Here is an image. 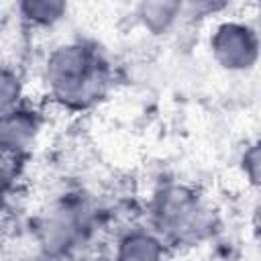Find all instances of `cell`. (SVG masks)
<instances>
[{
    "label": "cell",
    "mask_w": 261,
    "mask_h": 261,
    "mask_svg": "<svg viewBox=\"0 0 261 261\" xmlns=\"http://www.w3.org/2000/svg\"><path fill=\"white\" fill-rule=\"evenodd\" d=\"M45 84L61 108L88 110L108 92V63L94 45L71 41L53 49L47 57Z\"/></svg>",
    "instance_id": "6da1fadb"
},
{
    "label": "cell",
    "mask_w": 261,
    "mask_h": 261,
    "mask_svg": "<svg viewBox=\"0 0 261 261\" xmlns=\"http://www.w3.org/2000/svg\"><path fill=\"white\" fill-rule=\"evenodd\" d=\"M153 224L163 243L196 245L212 232V212L196 190L169 184L155 194Z\"/></svg>",
    "instance_id": "7a4b0ae2"
},
{
    "label": "cell",
    "mask_w": 261,
    "mask_h": 261,
    "mask_svg": "<svg viewBox=\"0 0 261 261\" xmlns=\"http://www.w3.org/2000/svg\"><path fill=\"white\" fill-rule=\"evenodd\" d=\"M90 232V214L88 208L75 200L67 198L57 202L39 222L37 241L43 255L51 261L69 257L82 247Z\"/></svg>",
    "instance_id": "3957f363"
},
{
    "label": "cell",
    "mask_w": 261,
    "mask_h": 261,
    "mask_svg": "<svg viewBox=\"0 0 261 261\" xmlns=\"http://www.w3.org/2000/svg\"><path fill=\"white\" fill-rule=\"evenodd\" d=\"M214 61L226 71H249L259 59L257 31L239 20L220 22L210 37Z\"/></svg>",
    "instance_id": "277c9868"
},
{
    "label": "cell",
    "mask_w": 261,
    "mask_h": 261,
    "mask_svg": "<svg viewBox=\"0 0 261 261\" xmlns=\"http://www.w3.org/2000/svg\"><path fill=\"white\" fill-rule=\"evenodd\" d=\"M41 130V114L29 106H18L0 118V155H24Z\"/></svg>",
    "instance_id": "5b68a950"
},
{
    "label": "cell",
    "mask_w": 261,
    "mask_h": 261,
    "mask_svg": "<svg viewBox=\"0 0 261 261\" xmlns=\"http://www.w3.org/2000/svg\"><path fill=\"white\" fill-rule=\"evenodd\" d=\"M165 243L145 228H135L120 237L116 245L114 261H163Z\"/></svg>",
    "instance_id": "8992f818"
},
{
    "label": "cell",
    "mask_w": 261,
    "mask_h": 261,
    "mask_svg": "<svg viewBox=\"0 0 261 261\" xmlns=\"http://www.w3.org/2000/svg\"><path fill=\"white\" fill-rule=\"evenodd\" d=\"M184 4L177 0H147L137 6V18L151 35L167 33L181 14Z\"/></svg>",
    "instance_id": "52a82bcc"
},
{
    "label": "cell",
    "mask_w": 261,
    "mask_h": 261,
    "mask_svg": "<svg viewBox=\"0 0 261 261\" xmlns=\"http://www.w3.org/2000/svg\"><path fill=\"white\" fill-rule=\"evenodd\" d=\"M22 20L35 27H51L67 12V4L61 0H24L18 4Z\"/></svg>",
    "instance_id": "ba28073f"
},
{
    "label": "cell",
    "mask_w": 261,
    "mask_h": 261,
    "mask_svg": "<svg viewBox=\"0 0 261 261\" xmlns=\"http://www.w3.org/2000/svg\"><path fill=\"white\" fill-rule=\"evenodd\" d=\"M22 104V80L10 67H0V118Z\"/></svg>",
    "instance_id": "9c48e42d"
},
{
    "label": "cell",
    "mask_w": 261,
    "mask_h": 261,
    "mask_svg": "<svg viewBox=\"0 0 261 261\" xmlns=\"http://www.w3.org/2000/svg\"><path fill=\"white\" fill-rule=\"evenodd\" d=\"M241 167H243V173L247 175L249 184L251 186H259V173H261V157H259V143H251L243 157H241Z\"/></svg>",
    "instance_id": "30bf717a"
},
{
    "label": "cell",
    "mask_w": 261,
    "mask_h": 261,
    "mask_svg": "<svg viewBox=\"0 0 261 261\" xmlns=\"http://www.w3.org/2000/svg\"><path fill=\"white\" fill-rule=\"evenodd\" d=\"M10 184H12V175L8 173V169L4 165H0V218L6 210V202H8V194H10Z\"/></svg>",
    "instance_id": "8fae6325"
}]
</instances>
